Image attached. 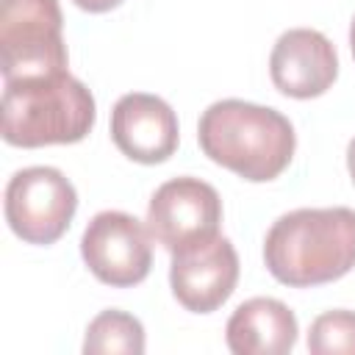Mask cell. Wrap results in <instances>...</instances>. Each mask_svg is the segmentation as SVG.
<instances>
[{
	"label": "cell",
	"mask_w": 355,
	"mask_h": 355,
	"mask_svg": "<svg viewBox=\"0 0 355 355\" xmlns=\"http://www.w3.org/2000/svg\"><path fill=\"white\" fill-rule=\"evenodd\" d=\"M263 263L277 283L294 288L344 277L355 266V211L333 205L283 214L263 239Z\"/></svg>",
	"instance_id": "1"
},
{
	"label": "cell",
	"mask_w": 355,
	"mask_h": 355,
	"mask_svg": "<svg viewBox=\"0 0 355 355\" xmlns=\"http://www.w3.org/2000/svg\"><path fill=\"white\" fill-rule=\"evenodd\" d=\"M197 141L214 164L250 183L275 180L291 164L297 147L294 128L280 111L233 97L202 111Z\"/></svg>",
	"instance_id": "2"
},
{
	"label": "cell",
	"mask_w": 355,
	"mask_h": 355,
	"mask_svg": "<svg viewBox=\"0 0 355 355\" xmlns=\"http://www.w3.org/2000/svg\"><path fill=\"white\" fill-rule=\"evenodd\" d=\"M3 141L11 147H47L80 141L97 119L92 92L69 69L3 80Z\"/></svg>",
	"instance_id": "3"
},
{
	"label": "cell",
	"mask_w": 355,
	"mask_h": 355,
	"mask_svg": "<svg viewBox=\"0 0 355 355\" xmlns=\"http://www.w3.org/2000/svg\"><path fill=\"white\" fill-rule=\"evenodd\" d=\"M58 0H0V72L3 80L67 69Z\"/></svg>",
	"instance_id": "4"
},
{
	"label": "cell",
	"mask_w": 355,
	"mask_h": 355,
	"mask_svg": "<svg viewBox=\"0 0 355 355\" xmlns=\"http://www.w3.org/2000/svg\"><path fill=\"white\" fill-rule=\"evenodd\" d=\"M75 211L78 191L55 166H25L6 186V222L28 244L58 241Z\"/></svg>",
	"instance_id": "5"
},
{
	"label": "cell",
	"mask_w": 355,
	"mask_h": 355,
	"mask_svg": "<svg viewBox=\"0 0 355 355\" xmlns=\"http://www.w3.org/2000/svg\"><path fill=\"white\" fill-rule=\"evenodd\" d=\"M219 222L222 200L216 189L191 175L161 183L147 205L150 236L172 255L219 236Z\"/></svg>",
	"instance_id": "6"
},
{
	"label": "cell",
	"mask_w": 355,
	"mask_h": 355,
	"mask_svg": "<svg viewBox=\"0 0 355 355\" xmlns=\"http://www.w3.org/2000/svg\"><path fill=\"white\" fill-rule=\"evenodd\" d=\"M80 255L100 283L114 288L136 286L153 266L150 227L125 211H100L80 236Z\"/></svg>",
	"instance_id": "7"
},
{
	"label": "cell",
	"mask_w": 355,
	"mask_h": 355,
	"mask_svg": "<svg viewBox=\"0 0 355 355\" xmlns=\"http://www.w3.org/2000/svg\"><path fill=\"white\" fill-rule=\"evenodd\" d=\"M239 283V255L230 239L214 236L197 247L172 255L169 286L175 300L191 313H211L233 294Z\"/></svg>",
	"instance_id": "8"
},
{
	"label": "cell",
	"mask_w": 355,
	"mask_h": 355,
	"mask_svg": "<svg viewBox=\"0 0 355 355\" xmlns=\"http://www.w3.org/2000/svg\"><path fill=\"white\" fill-rule=\"evenodd\" d=\"M269 75L277 92L294 100L324 94L338 78L333 42L313 28H291L277 36L269 55Z\"/></svg>",
	"instance_id": "9"
},
{
	"label": "cell",
	"mask_w": 355,
	"mask_h": 355,
	"mask_svg": "<svg viewBox=\"0 0 355 355\" xmlns=\"http://www.w3.org/2000/svg\"><path fill=\"white\" fill-rule=\"evenodd\" d=\"M111 139L130 161L164 164L178 150V116L166 100L147 92H130L122 94L111 111Z\"/></svg>",
	"instance_id": "10"
},
{
	"label": "cell",
	"mask_w": 355,
	"mask_h": 355,
	"mask_svg": "<svg viewBox=\"0 0 355 355\" xmlns=\"http://www.w3.org/2000/svg\"><path fill=\"white\" fill-rule=\"evenodd\" d=\"M297 316L275 297H252L241 302L225 327L233 355H286L297 344Z\"/></svg>",
	"instance_id": "11"
},
{
	"label": "cell",
	"mask_w": 355,
	"mask_h": 355,
	"mask_svg": "<svg viewBox=\"0 0 355 355\" xmlns=\"http://www.w3.org/2000/svg\"><path fill=\"white\" fill-rule=\"evenodd\" d=\"M83 352L86 355H141L144 352V327L136 316L125 313V311H103L97 313L89 327H86V338H83Z\"/></svg>",
	"instance_id": "12"
},
{
	"label": "cell",
	"mask_w": 355,
	"mask_h": 355,
	"mask_svg": "<svg viewBox=\"0 0 355 355\" xmlns=\"http://www.w3.org/2000/svg\"><path fill=\"white\" fill-rule=\"evenodd\" d=\"M308 352L313 355H355V311H324L311 322Z\"/></svg>",
	"instance_id": "13"
},
{
	"label": "cell",
	"mask_w": 355,
	"mask_h": 355,
	"mask_svg": "<svg viewBox=\"0 0 355 355\" xmlns=\"http://www.w3.org/2000/svg\"><path fill=\"white\" fill-rule=\"evenodd\" d=\"M78 8H83V11H89V14H103V11H111V8H116L122 0H72Z\"/></svg>",
	"instance_id": "14"
},
{
	"label": "cell",
	"mask_w": 355,
	"mask_h": 355,
	"mask_svg": "<svg viewBox=\"0 0 355 355\" xmlns=\"http://www.w3.org/2000/svg\"><path fill=\"white\" fill-rule=\"evenodd\" d=\"M347 169H349V178H352V183H355V139H352L349 147H347Z\"/></svg>",
	"instance_id": "15"
},
{
	"label": "cell",
	"mask_w": 355,
	"mask_h": 355,
	"mask_svg": "<svg viewBox=\"0 0 355 355\" xmlns=\"http://www.w3.org/2000/svg\"><path fill=\"white\" fill-rule=\"evenodd\" d=\"M349 47H352V58H355V19L349 25Z\"/></svg>",
	"instance_id": "16"
}]
</instances>
